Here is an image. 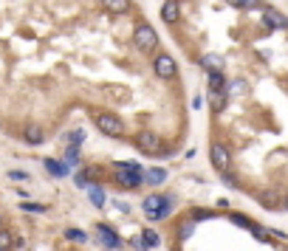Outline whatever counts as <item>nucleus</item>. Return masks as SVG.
Here are the masks:
<instances>
[{"label": "nucleus", "instance_id": "2eb2a0df", "mask_svg": "<svg viewBox=\"0 0 288 251\" xmlns=\"http://www.w3.org/2000/svg\"><path fill=\"white\" fill-rule=\"evenodd\" d=\"M45 170L51 172L54 178H65L68 175V166H65V161H54V158H45Z\"/></svg>", "mask_w": 288, "mask_h": 251}, {"label": "nucleus", "instance_id": "c85d7f7f", "mask_svg": "<svg viewBox=\"0 0 288 251\" xmlns=\"http://www.w3.org/2000/svg\"><path fill=\"white\" fill-rule=\"evenodd\" d=\"M206 217H212V212H198L195 220H206Z\"/></svg>", "mask_w": 288, "mask_h": 251}, {"label": "nucleus", "instance_id": "b1692460", "mask_svg": "<svg viewBox=\"0 0 288 251\" xmlns=\"http://www.w3.org/2000/svg\"><path fill=\"white\" fill-rule=\"evenodd\" d=\"M229 220H232L234 226H240V229H251V232H254V223H251L249 217H243V214H229Z\"/></svg>", "mask_w": 288, "mask_h": 251}, {"label": "nucleus", "instance_id": "f257e3e1", "mask_svg": "<svg viewBox=\"0 0 288 251\" xmlns=\"http://www.w3.org/2000/svg\"><path fill=\"white\" fill-rule=\"evenodd\" d=\"M116 184L124 186V189H139L141 181H144V166L136 164V161H124V164H116Z\"/></svg>", "mask_w": 288, "mask_h": 251}, {"label": "nucleus", "instance_id": "5701e85b", "mask_svg": "<svg viewBox=\"0 0 288 251\" xmlns=\"http://www.w3.org/2000/svg\"><path fill=\"white\" fill-rule=\"evenodd\" d=\"M141 234H144V237H141V240H144V248H155V245L161 243V237L153 232V229H147V232H141Z\"/></svg>", "mask_w": 288, "mask_h": 251}, {"label": "nucleus", "instance_id": "20e7f679", "mask_svg": "<svg viewBox=\"0 0 288 251\" xmlns=\"http://www.w3.org/2000/svg\"><path fill=\"white\" fill-rule=\"evenodd\" d=\"M209 158H212V166L218 172H229V170H232V155H229V150L223 147L221 141L209 144Z\"/></svg>", "mask_w": 288, "mask_h": 251}, {"label": "nucleus", "instance_id": "bb28decb", "mask_svg": "<svg viewBox=\"0 0 288 251\" xmlns=\"http://www.w3.org/2000/svg\"><path fill=\"white\" fill-rule=\"evenodd\" d=\"M203 102H206V96H195V99H192V107H195V110H201Z\"/></svg>", "mask_w": 288, "mask_h": 251}, {"label": "nucleus", "instance_id": "7ed1b4c3", "mask_svg": "<svg viewBox=\"0 0 288 251\" xmlns=\"http://www.w3.org/2000/svg\"><path fill=\"white\" fill-rule=\"evenodd\" d=\"M133 45L141 51V54H150V51H155V45H159V34H155L153 25L141 23L139 29L133 31Z\"/></svg>", "mask_w": 288, "mask_h": 251}, {"label": "nucleus", "instance_id": "9b49d317", "mask_svg": "<svg viewBox=\"0 0 288 251\" xmlns=\"http://www.w3.org/2000/svg\"><path fill=\"white\" fill-rule=\"evenodd\" d=\"M226 93L223 91H209L206 93V102H209V107H212L215 113H223V107H226Z\"/></svg>", "mask_w": 288, "mask_h": 251}, {"label": "nucleus", "instance_id": "1a4fd4ad", "mask_svg": "<svg viewBox=\"0 0 288 251\" xmlns=\"http://www.w3.org/2000/svg\"><path fill=\"white\" fill-rule=\"evenodd\" d=\"M136 144H139V150H144V153H155V150H159V135L150 133V130H141V133L136 135Z\"/></svg>", "mask_w": 288, "mask_h": 251}, {"label": "nucleus", "instance_id": "0eeeda50", "mask_svg": "<svg viewBox=\"0 0 288 251\" xmlns=\"http://www.w3.org/2000/svg\"><path fill=\"white\" fill-rule=\"evenodd\" d=\"M96 234H99V240H102L104 248H122V237H119V234L113 232L111 226L99 223V226H96Z\"/></svg>", "mask_w": 288, "mask_h": 251}, {"label": "nucleus", "instance_id": "c756f323", "mask_svg": "<svg viewBox=\"0 0 288 251\" xmlns=\"http://www.w3.org/2000/svg\"><path fill=\"white\" fill-rule=\"evenodd\" d=\"M285 206H288V198H285Z\"/></svg>", "mask_w": 288, "mask_h": 251}, {"label": "nucleus", "instance_id": "f8f14e48", "mask_svg": "<svg viewBox=\"0 0 288 251\" xmlns=\"http://www.w3.org/2000/svg\"><path fill=\"white\" fill-rule=\"evenodd\" d=\"M102 9H108L111 14H127L130 9V0H102Z\"/></svg>", "mask_w": 288, "mask_h": 251}, {"label": "nucleus", "instance_id": "ddd939ff", "mask_svg": "<svg viewBox=\"0 0 288 251\" xmlns=\"http://www.w3.org/2000/svg\"><path fill=\"white\" fill-rule=\"evenodd\" d=\"M178 14H181V9H178V0H167L164 6H161V20H164V23H175Z\"/></svg>", "mask_w": 288, "mask_h": 251}, {"label": "nucleus", "instance_id": "7c9ffc66", "mask_svg": "<svg viewBox=\"0 0 288 251\" xmlns=\"http://www.w3.org/2000/svg\"><path fill=\"white\" fill-rule=\"evenodd\" d=\"M0 251H3V248H0Z\"/></svg>", "mask_w": 288, "mask_h": 251}, {"label": "nucleus", "instance_id": "dca6fc26", "mask_svg": "<svg viewBox=\"0 0 288 251\" xmlns=\"http://www.w3.org/2000/svg\"><path fill=\"white\" fill-rule=\"evenodd\" d=\"M144 181H147V184H153V186H159V184H164V181H167V172L161 170V166H153V170L144 172Z\"/></svg>", "mask_w": 288, "mask_h": 251}, {"label": "nucleus", "instance_id": "423d86ee", "mask_svg": "<svg viewBox=\"0 0 288 251\" xmlns=\"http://www.w3.org/2000/svg\"><path fill=\"white\" fill-rule=\"evenodd\" d=\"M153 71H155V76H161V79H172V76L178 74V65H175V60H172L170 54H159L153 60Z\"/></svg>", "mask_w": 288, "mask_h": 251}, {"label": "nucleus", "instance_id": "aec40b11", "mask_svg": "<svg viewBox=\"0 0 288 251\" xmlns=\"http://www.w3.org/2000/svg\"><path fill=\"white\" fill-rule=\"evenodd\" d=\"M229 6H234V9H263V3L260 0H226Z\"/></svg>", "mask_w": 288, "mask_h": 251}, {"label": "nucleus", "instance_id": "39448f33", "mask_svg": "<svg viewBox=\"0 0 288 251\" xmlns=\"http://www.w3.org/2000/svg\"><path fill=\"white\" fill-rule=\"evenodd\" d=\"M96 127L102 130L104 135H113V138H119V135L124 133V124L119 116H113V113H99L96 116Z\"/></svg>", "mask_w": 288, "mask_h": 251}, {"label": "nucleus", "instance_id": "412c9836", "mask_svg": "<svg viewBox=\"0 0 288 251\" xmlns=\"http://www.w3.org/2000/svg\"><path fill=\"white\" fill-rule=\"evenodd\" d=\"M65 240H71V243H88V234L82 229H65Z\"/></svg>", "mask_w": 288, "mask_h": 251}, {"label": "nucleus", "instance_id": "a878e982", "mask_svg": "<svg viewBox=\"0 0 288 251\" xmlns=\"http://www.w3.org/2000/svg\"><path fill=\"white\" fill-rule=\"evenodd\" d=\"M9 245H12V234H9V232H0V248L9 251Z\"/></svg>", "mask_w": 288, "mask_h": 251}, {"label": "nucleus", "instance_id": "f3484780", "mask_svg": "<svg viewBox=\"0 0 288 251\" xmlns=\"http://www.w3.org/2000/svg\"><path fill=\"white\" fill-rule=\"evenodd\" d=\"M201 65L209 68V71H223V57L221 54H206V57H201Z\"/></svg>", "mask_w": 288, "mask_h": 251}, {"label": "nucleus", "instance_id": "6e6552de", "mask_svg": "<svg viewBox=\"0 0 288 251\" xmlns=\"http://www.w3.org/2000/svg\"><path fill=\"white\" fill-rule=\"evenodd\" d=\"M263 25L266 29H282V31H288V17L285 14H280L277 9H266L263 12Z\"/></svg>", "mask_w": 288, "mask_h": 251}, {"label": "nucleus", "instance_id": "f03ea898", "mask_svg": "<svg viewBox=\"0 0 288 251\" xmlns=\"http://www.w3.org/2000/svg\"><path fill=\"white\" fill-rule=\"evenodd\" d=\"M172 206H175V201H172L170 195H150V198H144V203H141L147 220H164V217H170Z\"/></svg>", "mask_w": 288, "mask_h": 251}, {"label": "nucleus", "instance_id": "a211bd4d", "mask_svg": "<svg viewBox=\"0 0 288 251\" xmlns=\"http://www.w3.org/2000/svg\"><path fill=\"white\" fill-rule=\"evenodd\" d=\"M249 91V85H246V79H234L226 85V96H243V93Z\"/></svg>", "mask_w": 288, "mask_h": 251}, {"label": "nucleus", "instance_id": "cd10ccee", "mask_svg": "<svg viewBox=\"0 0 288 251\" xmlns=\"http://www.w3.org/2000/svg\"><path fill=\"white\" fill-rule=\"evenodd\" d=\"M9 178H14V181H25L29 175H25V172H17V170H14V172H9Z\"/></svg>", "mask_w": 288, "mask_h": 251}, {"label": "nucleus", "instance_id": "393cba45", "mask_svg": "<svg viewBox=\"0 0 288 251\" xmlns=\"http://www.w3.org/2000/svg\"><path fill=\"white\" fill-rule=\"evenodd\" d=\"M20 209H23V212H31V214H43V212H45L43 203H23Z\"/></svg>", "mask_w": 288, "mask_h": 251}, {"label": "nucleus", "instance_id": "4be33fe9", "mask_svg": "<svg viewBox=\"0 0 288 251\" xmlns=\"http://www.w3.org/2000/svg\"><path fill=\"white\" fill-rule=\"evenodd\" d=\"M76 161H80V144H71V147H68V153H65V166L71 170Z\"/></svg>", "mask_w": 288, "mask_h": 251}, {"label": "nucleus", "instance_id": "9d476101", "mask_svg": "<svg viewBox=\"0 0 288 251\" xmlns=\"http://www.w3.org/2000/svg\"><path fill=\"white\" fill-rule=\"evenodd\" d=\"M23 138H25V144H31V147H40L43 138H45V133H43L40 124H25L23 127Z\"/></svg>", "mask_w": 288, "mask_h": 251}, {"label": "nucleus", "instance_id": "6ab92c4d", "mask_svg": "<svg viewBox=\"0 0 288 251\" xmlns=\"http://www.w3.org/2000/svg\"><path fill=\"white\" fill-rule=\"evenodd\" d=\"M88 195H91V203H93L96 209L104 206V192H102V186H88Z\"/></svg>", "mask_w": 288, "mask_h": 251}, {"label": "nucleus", "instance_id": "4468645a", "mask_svg": "<svg viewBox=\"0 0 288 251\" xmlns=\"http://www.w3.org/2000/svg\"><path fill=\"white\" fill-rule=\"evenodd\" d=\"M226 76H223V71H209V91H223L226 93Z\"/></svg>", "mask_w": 288, "mask_h": 251}]
</instances>
